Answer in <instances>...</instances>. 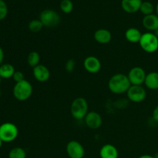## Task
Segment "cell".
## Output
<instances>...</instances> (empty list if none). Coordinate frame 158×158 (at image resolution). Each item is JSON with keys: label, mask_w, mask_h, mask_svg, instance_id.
<instances>
[{"label": "cell", "mask_w": 158, "mask_h": 158, "mask_svg": "<svg viewBox=\"0 0 158 158\" xmlns=\"http://www.w3.org/2000/svg\"><path fill=\"white\" fill-rule=\"evenodd\" d=\"M154 157V158H158V153H157V154H156Z\"/></svg>", "instance_id": "d6a6232c"}, {"label": "cell", "mask_w": 158, "mask_h": 158, "mask_svg": "<svg viewBox=\"0 0 158 158\" xmlns=\"http://www.w3.org/2000/svg\"><path fill=\"white\" fill-rule=\"evenodd\" d=\"M76 66V63L73 60H69L66 61L65 64V69L68 73H72L74 70Z\"/></svg>", "instance_id": "4316f807"}, {"label": "cell", "mask_w": 158, "mask_h": 158, "mask_svg": "<svg viewBox=\"0 0 158 158\" xmlns=\"http://www.w3.org/2000/svg\"><path fill=\"white\" fill-rule=\"evenodd\" d=\"M40 56L39 52L35 51L29 52L27 56V63L30 67H35L36 66L40 65Z\"/></svg>", "instance_id": "ffe728a7"}, {"label": "cell", "mask_w": 158, "mask_h": 158, "mask_svg": "<svg viewBox=\"0 0 158 158\" xmlns=\"http://www.w3.org/2000/svg\"><path fill=\"white\" fill-rule=\"evenodd\" d=\"M32 73L35 80L40 83H45L48 81L50 77V71L45 65L40 64L32 68Z\"/></svg>", "instance_id": "7c38bea8"}, {"label": "cell", "mask_w": 158, "mask_h": 158, "mask_svg": "<svg viewBox=\"0 0 158 158\" xmlns=\"http://www.w3.org/2000/svg\"><path fill=\"white\" fill-rule=\"evenodd\" d=\"M9 158H26V153L23 148L16 147L9 151Z\"/></svg>", "instance_id": "44dd1931"}, {"label": "cell", "mask_w": 158, "mask_h": 158, "mask_svg": "<svg viewBox=\"0 0 158 158\" xmlns=\"http://www.w3.org/2000/svg\"><path fill=\"white\" fill-rule=\"evenodd\" d=\"M88 103L83 97H77L72 102L70 106V113L76 120H83L88 114Z\"/></svg>", "instance_id": "3957f363"}, {"label": "cell", "mask_w": 158, "mask_h": 158, "mask_svg": "<svg viewBox=\"0 0 158 158\" xmlns=\"http://www.w3.org/2000/svg\"><path fill=\"white\" fill-rule=\"evenodd\" d=\"M140 11L144 15H148L153 14L154 11V6L151 2H143L140 6Z\"/></svg>", "instance_id": "603a6c76"}, {"label": "cell", "mask_w": 158, "mask_h": 158, "mask_svg": "<svg viewBox=\"0 0 158 158\" xmlns=\"http://www.w3.org/2000/svg\"><path fill=\"white\" fill-rule=\"evenodd\" d=\"M142 0H122L121 7L127 13H134L140 11Z\"/></svg>", "instance_id": "4fadbf2b"}, {"label": "cell", "mask_w": 158, "mask_h": 158, "mask_svg": "<svg viewBox=\"0 0 158 158\" xmlns=\"http://www.w3.org/2000/svg\"><path fill=\"white\" fill-rule=\"evenodd\" d=\"M146 76L147 73L145 70L140 66L133 67L127 74V77L131 82V84L136 85V86H141L142 84H143Z\"/></svg>", "instance_id": "ba28073f"}, {"label": "cell", "mask_w": 158, "mask_h": 158, "mask_svg": "<svg viewBox=\"0 0 158 158\" xmlns=\"http://www.w3.org/2000/svg\"><path fill=\"white\" fill-rule=\"evenodd\" d=\"M40 20L46 27H56L60 23V16L59 13L52 9H45L40 15Z\"/></svg>", "instance_id": "8992f818"}, {"label": "cell", "mask_w": 158, "mask_h": 158, "mask_svg": "<svg viewBox=\"0 0 158 158\" xmlns=\"http://www.w3.org/2000/svg\"><path fill=\"white\" fill-rule=\"evenodd\" d=\"M153 118L158 123V105L154 108V111H153Z\"/></svg>", "instance_id": "83f0119b"}, {"label": "cell", "mask_w": 158, "mask_h": 158, "mask_svg": "<svg viewBox=\"0 0 158 158\" xmlns=\"http://www.w3.org/2000/svg\"><path fill=\"white\" fill-rule=\"evenodd\" d=\"M131 84L127 75L123 73H117L112 76L108 81L109 89L115 94H122L127 92Z\"/></svg>", "instance_id": "6da1fadb"}, {"label": "cell", "mask_w": 158, "mask_h": 158, "mask_svg": "<svg viewBox=\"0 0 158 158\" xmlns=\"http://www.w3.org/2000/svg\"><path fill=\"white\" fill-rule=\"evenodd\" d=\"M142 33L137 28H129L125 32V38L131 43H139L141 39Z\"/></svg>", "instance_id": "e0dca14e"}, {"label": "cell", "mask_w": 158, "mask_h": 158, "mask_svg": "<svg viewBox=\"0 0 158 158\" xmlns=\"http://www.w3.org/2000/svg\"><path fill=\"white\" fill-rule=\"evenodd\" d=\"M126 94L128 99L134 103H141L147 97L146 89L142 86L131 85Z\"/></svg>", "instance_id": "52a82bcc"}, {"label": "cell", "mask_w": 158, "mask_h": 158, "mask_svg": "<svg viewBox=\"0 0 158 158\" xmlns=\"http://www.w3.org/2000/svg\"><path fill=\"white\" fill-rule=\"evenodd\" d=\"M15 72V68L12 64L5 63L0 66V77L2 79L12 78Z\"/></svg>", "instance_id": "d6986e66"}, {"label": "cell", "mask_w": 158, "mask_h": 158, "mask_svg": "<svg viewBox=\"0 0 158 158\" xmlns=\"http://www.w3.org/2000/svg\"><path fill=\"white\" fill-rule=\"evenodd\" d=\"M8 15V6L4 0H0V20H2Z\"/></svg>", "instance_id": "d4e9b609"}, {"label": "cell", "mask_w": 158, "mask_h": 158, "mask_svg": "<svg viewBox=\"0 0 158 158\" xmlns=\"http://www.w3.org/2000/svg\"><path fill=\"white\" fill-rule=\"evenodd\" d=\"M19 135V129L14 123L6 122L0 125V139L3 143H10Z\"/></svg>", "instance_id": "5b68a950"}, {"label": "cell", "mask_w": 158, "mask_h": 158, "mask_svg": "<svg viewBox=\"0 0 158 158\" xmlns=\"http://www.w3.org/2000/svg\"><path fill=\"white\" fill-rule=\"evenodd\" d=\"M29 29L30 32L36 33V32H40L43 27V24L42 22L40 21V19H32V21L29 22Z\"/></svg>", "instance_id": "7402d4cb"}, {"label": "cell", "mask_w": 158, "mask_h": 158, "mask_svg": "<svg viewBox=\"0 0 158 158\" xmlns=\"http://www.w3.org/2000/svg\"><path fill=\"white\" fill-rule=\"evenodd\" d=\"M143 84L150 89H158V72H151L147 74Z\"/></svg>", "instance_id": "ac0fdd59"}, {"label": "cell", "mask_w": 158, "mask_h": 158, "mask_svg": "<svg viewBox=\"0 0 158 158\" xmlns=\"http://www.w3.org/2000/svg\"><path fill=\"white\" fill-rule=\"evenodd\" d=\"M66 153L69 158H83L85 149L77 140H70L66 145Z\"/></svg>", "instance_id": "9c48e42d"}, {"label": "cell", "mask_w": 158, "mask_h": 158, "mask_svg": "<svg viewBox=\"0 0 158 158\" xmlns=\"http://www.w3.org/2000/svg\"><path fill=\"white\" fill-rule=\"evenodd\" d=\"M156 12H157V14H156V15L158 16V2H157V6H156Z\"/></svg>", "instance_id": "4dcf8cb0"}, {"label": "cell", "mask_w": 158, "mask_h": 158, "mask_svg": "<svg viewBox=\"0 0 158 158\" xmlns=\"http://www.w3.org/2000/svg\"><path fill=\"white\" fill-rule=\"evenodd\" d=\"M2 143H3V142H2V140L1 139H0V148H2Z\"/></svg>", "instance_id": "1f68e13d"}, {"label": "cell", "mask_w": 158, "mask_h": 158, "mask_svg": "<svg viewBox=\"0 0 158 158\" xmlns=\"http://www.w3.org/2000/svg\"><path fill=\"white\" fill-rule=\"evenodd\" d=\"M4 56H5L4 51H3L2 48L0 46V63H2L3 60H4Z\"/></svg>", "instance_id": "f1b7e54d"}, {"label": "cell", "mask_w": 158, "mask_h": 158, "mask_svg": "<svg viewBox=\"0 0 158 158\" xmlns=\"http://www.w3.org/2000/svg\"><path fill=\"white\" fill-rule=\"evenodd\" d=\"M94 40L100 44H108L112 40V34L108 29H99L94 33Z\"/></svg>", "instance_id": "9a60e30c"}, {"label": "cell", "mask_w": 158, "mask_h": 158, "mask_svg": "<svg viewBox=\"0 0 158 158\" xmlns=\"http://www.w3.org/2000/svg\"><path fill=\"white\" fill-rule=\"evenodd\" d=\"M118 151L113 144H105L100 148V158H118Z\"/></svg>", "instance_id": "2e32d148"}, {"label": "cell", "mask_w": 158, "mask_h": 158, "mask_svg": "<svg viewBox=\"0 0 158 158\" xmlns=\"http://www.w3.org/2000/svg\"><path fill=\"white\" fill-rule=\"evenodd\" d=\"M60 9L64 13H70L73 9V3L71 0H62L60 2Z\"/></svg>", "instance_id": "cb8c5ba5"}, {"label": "cell", "mask_w": 158, "mask_h": 158, "mask_svg": "<svg viewBox=\"0 0 158 158\" xmlns=\"http://www.w3.org/2000/svg\"><path fill=\"white\" fill-rule=\"evenodd\" d=\"M142 23L143 27L150 32L158 30V16L156 14L144 15Z\"/></svg>", "instance_id": "5bb4252c"}, {"label": "cell", "mask_w": 158, "mask_h": 158, "mask_svg": "<svg viewBox=\"0 0 158 158\" xmlns=\"http://www.w3.org/2000/svg\"><path fill=\"white\" fill-rule=\"evenodd\" d=\"M85 123L87 127L91 130H97L101 127L103 123V119L101 115L96 111H90L88 112L84 118Z\"/></svg>", "instance_id": "30bf717a"}, {"label": "cell", "mask_w": 158, "mask_h": 158, "mask_svg": "<svg viewBox=\"0 0 158 158\" xmlns=\"http://www.w3.org/2000/svg\"><path fill=\"white\" fill-rule=\"evenodd\" d=\"M139 158H154V156L149 155V154H143V155H141Z\"/></svg>", "instance_id": "f546056e"}, {"label": "cell", "mask_w": 158, "mask_h": 158, "mask_svg": "<svg viewBox=\"0 0 158 158\" xmlns=\"http://www.w3.org/2000/svg\"><path fill=\"white\" fill-rule=\"evenodd\" d=\"M32 92L33 88L32 84L26 80L15 83L12 90L14 97L19 101H26L29 100L32 96Z\"/></svg>", "instance_id": "7a4b0ae2"}, {"label": "cell", "mask_w": 158, "mask_h": 158, "mask_svg": "<svg viewBox=\"0 0 158 158\" xmlns=\"http://www.w3.org/2000/svg\"><path fill=\"white\" fill-rule=\"evenodd\" d=\"M12 79L15 82V83H19V82L23 81L25 80V76L23 73L21 72V71H15V73L13 74Z\"/></svg>", "instance_id": "484cf974"}, {"label": "cell", "mask_w": 158, "mask_h": 158, "mask_svg": "<svg viewBox=\"0 0 158 158\" xmlns=\"http://www.w3.org/2000/svg\"><path fill=\"white\" fill-rule=\"evenodd\" d=\"M83 67L89 73H97L101 69V63L97 57L89 56L83 61Z\"/></svg>", "instance_id": "8fae6325"}, {"label": "cell", "mask_w": 158, "mask_h": 158, "mask_svg": "<svg viewBox=\"0 0 158 158\" xmlns=\"http://www.w3.org/2000/svg\"><path fill=\"white\" fill-rule=\"evenodd\" d=\"M140 47L148 53H153L158 49V36L152 32H148L142 34L139 42Z\"/></svg>", "instance_id": "277c9868"}]
</instances>
